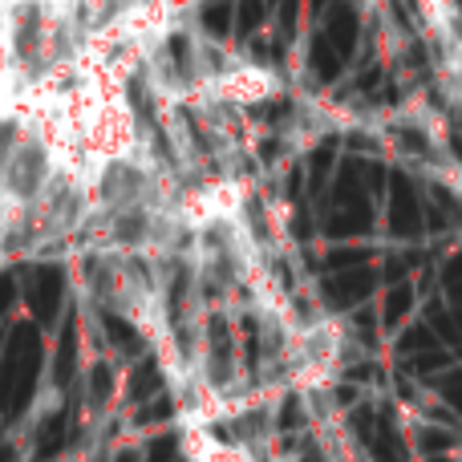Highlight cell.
Instances as JSON below:
<instances>
[{
  "mask_svg": "<svg viewBox=\"0 0 462 462\" xmlns=\"http://www.w3.org/2000/svg\"><path fill=\"white\" fill-rule=\"evenodd\" d=\"M183 450L191 462H268L263 455L247 450L244 442L219 439L211 426H195V422L183 426Z\"/></svg>",
  "mask_w": 462,
  "mask_h": 462,
  "instance_id": "1",
  "label": "cell"
},
{
  "mask_svg": "<svg viewBox=\"0 0 462 462\" xmlns=\"http://www.w3.org/2000/svg\"><path fill=\"white\" fill-rule=\"evenodd\" d=\"M422 5H426L430 21H442V29H450V21H455V0H422Z\"/></svg>",
  "mask_w": 462,
  "mask_h": 462,
  "instance_id": "2",
  "label": "cell"
}]
</instances>
